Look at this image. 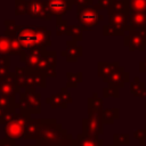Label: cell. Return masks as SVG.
I'll list each match as a JSON object with an SVG mask.
<instances>
[{
  "instance_id": "obj_28",
  "label": "cell",
  "mask_w": 146,
  "mask_h": 146,
  "mask_svg": "<svg viewBox=\"0 0 146 146\" xmlns=\"http://www.w3.org/2000/svg\"><path fill=\"white\" fill-rule=\"evenodd\" d=\"M114 2V0H98L97 5H94V7L98 10V9H110V7L112 6V3Z\"/></svg>"
},
{
  "instance_id": "obj_2",
  "label": "cell",
  "mask_w": 146,
  "mask_h": 146,
  "mask_svg": "<svg viewBox=\"0 0 146 146\" xmlns=\"http://www.w3.org/2000/svg\"><path fill=\"white\" fill-rule=\"evenodd\" d=\"M41 94L35 88H27L19 94L18 110L22 114L30 116L31 114H39L41 112Z\"/></svg>"
},
{
  "instance_id": "obj_16",
  "label": "cell",
  "mask_w": 146,
  "mask_h": 146,
  "mask_svg": "<svg viewBox=\"0 0 146 146\" xmlns=\"http://www.w3.org/2000/svg\"><path fill=\"white\" fill-rule=\"evenodd\" d=\"M146 26V16L140 13H130L128 15L127 30H139Z\"/></svg>"
},
{
  "instance_id": "obj_8",
  "label": "cell",
  "mask_w": 146,
  "mask_h": 146,
  "mask_svg": "<svg viewBox=\"0 0 146 146\" xmlns=\"http://www.w3.org/2000/svg\"><path fill=\"white\" fill-rule=\"evenodd\" d=\"M31 18L34 19H44V21H50L52 15L49 13L46 0H30L29 3V14Z\"/></svg>"
},
{
  "instance_id": "obj_5",
  "label": "cell",
  "mask_w": 146,
  "mask_h": 146,
  "mask_svg": "<svg viewBox=\"0 0 146 146\" xmlns=\"http://www.w3.org/2000/svg\"><path fill=\"white\" fill-rule=\"evenodd\" d=\"M76 18L79 25L82 26L83 30H91L98 24L99 21L103 19V16L98 13V10L94 6H89V7L78 8Z\"/></svg>"
},
{
  "instance_id": "obj_15",
  "label": "cell",
  "mask_w": 146,
  "mask_h": 146,
  "mask_svg": "<svg viewBox=\"0 0 146 146\" xmlns=\"http://www.w3.org/2000/svg\"><path fill=\"white\" fill-rule=\"evenodd\" d=\"M128 79H129V73L124 72L123 67L120 66L111 73V75L105 80V82H108L110 87L117 88V87H122L124 82L128 81Z\"/></svg>"
},
{
  "instance_id": "obj_24",
  "label": "cell",
  "mask_w": 146,
  "mask_h": 146,
  "mask_svg": "<svg viewBox=\"0 0 146 146\" xmlns=\"http://www.w3.org/2000/svg\"><path fill=\"white\" fill-rule=\"evenodd\" d=\"M30 0H15V15H26L29 14Z\"/></svg>"
},
{
  "instance_id": "obj_31",
  "label": "cell",
  "mask_w": 146,
  "mask_h": 146,
  "mask_svg": "<svg viewBox=\"0 0 146 146\" xmlns=\"http://www.w3.org/2000/svg\"><path fill=\"white\" fill-rule=\"evenodd\" d=\"M9 68H10V65L0 66V81H1L2 79H5V78L9 74Z\"/></svg>"
},
{
  "instance_id": "obj_7",
  "label": "cell",
  "mask_w": 146,
  "mask_h": 146,
  "mask_svg": "<svg viewBox=\"0 0 146 146\" xmlns=\"http://www.w3.org/2000/svg\"><path fill=\"white\" fill-rule=\"evenodd\" d=\"M21 92H22L21 88L18 87V84L16 82L15 72L14 73L9 72V74L0 81V96L15 99L16 95L21 94Z\"/></svg>"
},
{
  "instance_id": "obj_6",
  "label": "cell",
  "mask_w": 146,
  "mask_h": 146,
  "mask_svg": "<svg viewBox=\"0 0 146 146\" xmlns=\"http://www.w3.org/2000/svg\"><path fill=\"white\" fill-rule=\"evenodd\" d=\"M56 63H57L56 51L44 50L42 59L40 60V63L36 65V67L33 71L43 74L46 78H55L57 75V73H56V65L57 64Z\"/></svg>"
},
{
  "instance_id": "obj_35",
  "label": "cell",
  "mask_w": 146,
  "mask_h": 146,
  "mask_svg": "<svg viewBox=\"0 0 146 146\" xmlns=\"http://www.w3.org/2000/svg\"><path fill=\"white\" fill-rule=\"evenodd\" d=\"M26 146H39V145H38V144H33V145L30 144V145H26Z\"/></svg>"
},
{
  "instance_id": "obj_32",
  "label": "cell",
  "mask_w": 146,
  "mask_h": 146,
  "mask_svg": "<svg viewBox=\"0 0 146 146\" xmlns=\"http://www.w3.org/2000/svg\"><path fill=\"white\" fill-rule=\"evenodd\" d=\"M0 146H19L15 143V140L10 139V138H5V139H1L0 140Z\"/></svg>"
},
{
  "instance_id": "obj_25",
  "label": "cell",
  "mask_w": 146,
  "mask_h": 146,
  "mask_svg": "<svg viewBox=\"0 0 146 146\" xmlns=\"http://www.w3.org/2000/svg\"><path fill=\"white\" fill-rule=\"evenodd\" d=\"M11 48L9 39L6 35H0V56H10Z\"/></svg>"
},
{
  "instance_id": "obj_36",
  "label": "cell",
  "mask_w": 146,
  "mask_h": 146,
  "mask_svg": "<svg viewBox=\"0 0 146 146\" xmlns=\"http://www.w3.org/2000/svg\"><path fill=\"white\" fill-rule=\"evenodd\" d=\"M120 1H128V0H120Z\"/></svg>"
},
{
  "instance_id": "obj_12",
  "label": "cell",
  "mask_w": 146,
  "mask_h": 146,
  "mask_svg": "<svg viewBox=\"0 0 146 146\" xmlns=\"http://www.w3.org/2000/svg\"><path fill=\"white\" fill-rule=\"evenodd\" d=\"M60 55L66 58L70 63H75L82 55H83V48L78 44V42H74L72 40L66 41V48L60 51Z\"/></svg>"
},
{
  "instance_id": "obj_34",
  "label": "cell",
  "mask_w": 146,
  "mask_h": 146,
  "mask_svg": "<svg viewBox=\"0 0 146 146\" xmlns=\"http://www.w3.org/2000/svg\"><path fill=\"white\" fill-rule=\"evenodd\" d=\"M139 68L141 72H146V57L144 58L143 62H140V65H139Z\"/></svg>"
},
{
  "instance_id": "obj_17",
  "label": "cell",
  "mask_w": 146,
  "mask_h": 146,
  "mask_svg": "<svg viewBox=\"0 0 146 146\" xmlns=\"http://www.w3.org/2000/svg\"><path fill=\"white\" fill-rule=\"evenodd\" d=\"M117 67H120V65H119L117 62H114V63L99 62L98 63V76L99 78H103V80L105 81L111 75V73L114 70H116Z\"/></svg>"
},
{
  "instance_id": "obj_13",
  "label": "cell",
  "mask_w": 146,
  "mask_h": 146,
  "mask_svg": "<svg viewBox=\"0 0 146 146\" xmlns=\"http://www.w3.org/2000/svg\"><path fill=\"white\" fill-rule=\"evenodd\" d=\"M44 123V119H30L26 124L24 138L27 140H39L41 128Z\"/></svg>"
},
{
  "instance_id": "obj_3",
  "label": "cell",
  "mask_w": 146,
  "mask_h": 146,
  "mask_svg": "<svg viewBox=\"0 0 146 146\" xmlns=\"http://www.w3.org/2000/svg\"><path fill=\"white\" fill-rule=\"evenodd\" d=\"M15 75H16V82L18 87L22 88H35V87H41L44 88L47 86L46 76L39 72H35L31 68H27L26 66L24 67H16L15 68Z\"/></svg>"
},
{
  "instance_id": "obj_27",
  "label": "cell",
  "mask_w": 146,
  "mask_h": 146,
  "mask_svg": "<svg viewBox=\"0 0 146 146\" xmlns=\"http://www.w3.org/2000/svg\"><path fill=\"white\" fill-rule=\"evenodd\" d=\"M124 31H125V29L115 27V26H112V25H105L103 27L104 35H120V34H123Z\"/></svg>"
},
{
  "instance_id": "obj_14",
  "label": "cell",
  "mask_w": 146,
  "mask_h": 146,
  "mask_svg": "<svg viewBox=\"0 0 146 146\" xmlns=\"http://www.w3.org/2000/svg\"><path fill=\"white\" fill-rule=\"evenodd\" d=\"M43 51L44 50H32V51H22V54L19 55V59L22 63L25 64V66L27 68L34 70L36 67V65L40 63V60L43 57Z\"/></svg>"
},
{
  "instance_id": "obj_11",
  "label": "cell",
  "mask_w": 146,
  "mask_h": 146,
  "mask_svg": "<svg viewBox=\"0 0 146 146\" xmlns=\"http://www.w3.org/2000/svg\"><path fill=\"white\" fill-rule=\"evenodd\" d=\"M46 102L50 105L51 108H57V107H62V108H66L67 105L70 103H72V97L67 91L66 87H63L60 89L59 92L57 94H52L51 96H49Z\"/></svg>"
},
{
  "instance_id": "obj_4",
  "label": "cell",
  "mask_w": 146,
  "mask_h": 146,
  "mask_svg": "<svg viewBox=\"0 0 146 146\" xmlns=\"http://www.w3.org/2000/svg\"><path fill=\"white\" fill-rule=\"evenodd\" d=\"M29 120H30V116H26V115L22 114L21 112H18L16 117L5 125L6 137L10 138L13 140H17V139L24 138L25 129H26V124H27Z\"/></svg>"
},
{
  "instance_id": "obj_9",
  "label": "cell",
  "mask_w": 146,
  "mask_h": 146,
  "mask_svg": "<svg viewBox=\"0 0 146 146\" xmlns=\"http://www.w3.org/2000/svg\"><path fill=\"white\" fill-rule=\"evenodd\" d=\"M124 43L130 50H144L146 47V38L139 30H130L124 36Z\"/></svg>"
},
{
  "instance_id": "obj_38",
  "label": "cell",
  "mask_w": 146,
  "mask_h": 146,
  "mask_svg": "<svg viewBox=\"0 0 146 146\" xmlns=\"http://www.w3.org/2000/svg\"><path fill=\"white\" fill-rule=\"evenodd\" d=\"M72 1H73V0H72Z\"/></svg>"
},
{
  "instance_id": "obj_30",
  "label": "cell",
  "mask_w": 146,
  "mask_h": 146,
  "mask_svg": "<svg viewBox=\"0 0 146 146\" xmlns=\"http://www.w3.org/2000/svg\"><path fill=\"white\" fill-rule=\"evenodd\" d=\"M110 95H114L115 97H117V88H114V87L104 88V96L107 97Z\"/></svg>"
},
{
  "instance_id": "obj_21",
  "label": "cell",
  "mask_w": 146,
  "mask_h": 146,
  "mask_svg": "<svg viewBox=\"0 0 146 146\" xmlns=\"http://www.w3.org/2000/svg\"><path fill=\"white\" fill-rule=\"evenodd\" d=\"M5 35L9 39V42H10V48H11V54L13 55H21L22 51H23V48L16 36L15 33H5Z\"/></svg>"
},
{
  "instance_id": "obj_33",
  "label": "cell",
  "mask_w": 146,
  "mask_h": 146,
  "mask_svg": "<svg viewBox=\"0 0 146 146\" xmlns=\"http://www.w3.org/2000/svg\"><path fill=\"white\" fill-rule=\"evenodd\" d=\"M10 65V56H0V66Z\"/></svg>"
},
{
  "instance_id": "obj_19",
  "label": "cell",
  "mask_w": 146,
  "mask_h": 146,
  "mask_svg": "<svg viewBox=\"0 0 146 146\" xmlns=\"http://www.w3.org/2000/svg\"><path fill=\"white\" fill-rule=\"evenodd\" d=\"M113 13H119V14L129 15V14H130V9H129V3H128V1L114 0V2L112 3V6H111L110 9H108V14H113Z\"/></svg>"
},
{
  "instance_id": "obj_18",
  "label": "cell",
  "mask_w": 146,
  "mask_h": 146,
  "mask_svg": "<svg viewBox=\"0 0 146 146\" xmlns=\"http://www.w3.org/2000/svg\"><path fill=\"white\" fill-rule=\"evenodd\" d=\"M108 25L115 26V27H121L127 30L128 25V15L125 14H119V13H113L108 14Z\"/></svg>"
},
{
  "instance_id": "obj_20",
  "label": "cell",
  "mask_w": 146,
  "mask_h": 146,
  "mask_svg": "<svg viewBox=\"0 0 146 146\" xmlns=\"http://www.w3.org/2000/svg\"><path fill=\"white\" fill-rule=\"evenodd\" d=\"M66 34L70 35L72 41L79 42L83 40V29L80 25H68L66 30Z\"/></svg>"
},
{
  "instance_id": "obj_37",
  "label": "cell",
  "mask_w": 146,
  "mask_h": 146,
  "mask_svg": "<svg viewBox=\"0 0 146 146\" xmlns=\"http://www.w3.org/2000/svg\"><path fill=\"white\" fill-rule=\"evenodd\" d=\"M145 16H146V13H145Z\"/></svg>"
},
{
  "instance_id": "obj_26",
  "label": "cell",
  "mask_w": 146,
  "mask_h": 146,
  "mask_svg": "<svg viewBox=\"0 0 146 146\" xmlns=\"http://www.w3.org/2000/svg\"><path fill=\"white\" fill-rule=\"evenodd\" d=\"M67 26H68L67 19L62 18V17H57V18H56V25H55L56 35L60 36V35H63V34H66Z\"/></svg>"
},
{
  "instance_id": "obj_1",
  "label": "cell",
  "mask_w": 146,
  "mask_h": 146,
  "mask_svg": "<svg viewBox=\"0 0 146 146\" xmlns=\"http://www.w3.org/2000/svg\"><path fill=\"white\" fill-rule=\"evenodd\" d=\"M16 36L24 51L46 50L51 46V31L46 26L38 25H17Z\"/></svg>"
},
{
  "instance_id": "obj_29",
  "label": "cell",
  "mask_w": 146,
  "mask_h": 146,
  "mask_svg": "<svg viewBox=\"0 0 146 146\" xmlns=\"http://www.w3.org/2000/svg\"><path fill=\"white\" fill-rule=\"evenodd\" d=\"M73 5H75L78 8H83V7L94 6V1L92 0H73Z\"/></svg>"
},
{
  "instance_id": "obj_23",
  "label": "cell",
  "mask_w": 146,
  "mask_h": 146,
  "mask_svg": "<svg viewBox=\"0 0 146 146\" xmlns=\"http://www.w3.org/2000/svg\"><path fill=\"white\" fill-rule=\"evenodd\" d=\"M130 13H146V0H128Z\"/></svg>"
},
{
  "instance_id": "obj_10",
  "label": "cell",
  "mask_w": 146,
  "mask_h": 146,
  "mask_svg": "<svg viewBox=\"0 0 146 146\" xmlns=\"http://www.w3.org/2000/svg\"><path fill=\"white\" fill-rule=\"evenodd\" d=\"M47 8L52 16L62 17L73 7L72 0H46Z\"/></svg>"
},
{
  "instance_id": "obj_22",
  "label": "cell",
  "mask_w": 146,
  "mask_h": 146,
  "mask_svg": "<svg viewBox=\"0 0 146 146\" xmlns=\"http://www.w3.org/2000/svg\"><path fill=\"white\" fill-rule=\"evenodd\" d=\"M66 78H67V83H66V88H75L78 87V84L80 82H82L83 80V73L82 72H76V73H72V72H67L66 73Z\"/></svg>"
}]
</instances>
